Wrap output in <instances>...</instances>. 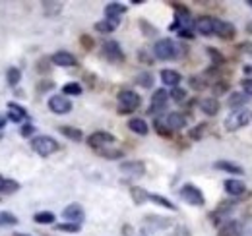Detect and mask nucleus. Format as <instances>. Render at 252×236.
I'll list each match as a JSON object with an SVG mask.
<instances>
[{"mask_svg": "<svg viewBox=\"0 0 252 236\" xmlns=\"http://www.w3.org/2000/svg\"><path fill=\"white\" fill-rule=\"evenodd\" d=\"M59 148H61L59 142L55 138H51V136H37V138L32 140V149L41 157L53 155L55 151H59Z\"/></svg>", "mask_w": 252, "mask_h": 236, "instance_id": "1", "label": "nucleus"}, {"mask_svg": "<svg viewBox=\"0 0 252 236\" xmlns=\"http://www.w3.org/2000/svg\"><path fill=\"white\" fill-rule=\"evenodd\" d=\"M117 101H119V111L121 113H134L140 107V103H142L140 95L136 91H132V89L121 91L119 97H117Z\"/></svg>", "mask_w": 252, "mask_h": 236, "instance_id": "2", "label": "nucleus"}, {"mask_svg": "<svg viewBox=\"0 0 252 236\" xmlns=\"http://www.w3.org/2000/svg\"><path fill=\"white\" fill-rule=\"evenodd\" d=\"M249 122H251V113L247 109H237L225 118V130L227 132H237V130L245 128Z\"/></svg>", "mask_w": 252, "mask_h": 236, "instance_id": "3", "label": "nucleus"}, {"mask_svg": "<svg viewBox=\"0 0 252 236\" xmlns=\"http://www.w3.org/2000/svg\"><path fill=\"white\" fill-rule=\"evenodd\" d=\"M177 53H179V49L173 39H159L154 45V55L158 60H175Z\"/></svg>", "mask_w": 252, "mask_h": 236, "instance_id": "4", "label": "nucleus"}, {"mask_svg": "<svg viewBox=\"0 0 252 236\" xmlns=\"http://www.w3.org/2000/svg\"><path fill=\"white\" fill-rule=\"evenodd\" d=\"M179 196H181V200H183V202H187L189 206L202 207L204 204H206V200H204V194H202V190H200L198 186H194V184H185V186L181 188Z\"/></svg>", "mask_w": 252, "mask_h": 236, "instance_id": "5", "label": "nucleus"}, {"mask_svg": "<svg viewBox=\"0 0 252 236\" xmlns=\"http://www.w3.org/2000/svg\"><path fill=\"white\" fill-rule=\"evenodd\" d=\"M117 140H115V136L111 134V132H105V130H99V132H94L90 138H88V146L94 149H103L107 148L109 144H115Z\"/></svg>", "mask_w": 252, "mask_h": 236, "instance_id": "6", "label": "nucleus"}, {"mask_svg": "<svg viewBox=\"0 0 252 236\" xmlns=\"http://www.w3.org/2000/svg\"><path fill=\"white\" fill-rule=\"evenodd\" d=\"M167 103H169V93L167 89H158L154 95H152V103H150V109L148 113L150 115H159L167 109Z\"/></svg>", "mask_w": 252, "mask_h": 236, "instance_id": "7", "label": "nucleus"}, {"mask_svg": "<svg viewBox=\"0 0 252 236\" xmlns=\"http://www.w3.org/2000/svg\"><path fill=\"white\" fill-rule=\"evenodd\" d=\"M103 55L109 62H123L125 60V53L115 39H109L103 43Z\"/></svg>", "mask_w": 252, "mask_h": 236, "instance_id": "8", "label": "nucleus"}, {"mask_svg": "<svg viewBox=\"0 0 252 236\" xmlns=\"http://www.w3.org/2000/svg\"><path fill=\"white\" fill-rule=\"evenodd\" d=\"M47 105L55 115H68L72 111V101H68L64 95H53Z\"/></svg>", "mask_w": 252, "mask_h": 236, "instance_id": "9", "label": "nucleus"}, {"mask_svg": "<svg viewBox=\"0 0 252 236\" xmlns=\"http://www.w3.org/2000/svg\"><path fill=\"white\" fill-rule=\"evenodd\" d=\"M121 173H125L130 178H140L146 175V165L142 161H126L121 163Z\"/></svg>", "mask_w": 252, "mask_h": 236, "instance_id": "10", "label": "nucleus"}, {"mask_svg": "<svg viewBox=\"0 0 252 236\" xmlns=\"http://www.w3.org/2000/svg\"><path fill=\"white\" fill-rule=\"evenodd\" d=\"M235 33H237V30L233 24L220 20V18H214V35H218L221 39H233Z\"/></svg>", "mask_w": 252, "mask_h": 236, "instance_id": "11", "label": "nucleus"}, {"mask_svg": "<svg viewBox=\"0 0 252 236\" xmlns=\"http://www.w3.org/2000/svg\"><path fill=\"white\" fill-rule=\"evenodd\" d=\"M63 217L68 223H82L84 221V209L80 204H70L63 211Z\"/></svg>", "mask_w": 252, "mask_h": 236, "instance_id": "12", "label": "nucleus"}, {"mask_svg": "<svg viewBox=\"0 0 252 236\" xmlns=\"http://www.w3.org/2000/svg\"><path fill=\"white\" fill-rule=\"evenodd\" d=\"M165 124H167V128L171 132H179V130H183L187 126V118H185V115H181V113H169L165 117Z\"/></svg>", "mask_w": 252, "mask_h": 236, "instance_id": "13", "label": "nucleus"}, {"mask_svg": "<svg viewBox=\"0 0 252 236\" xmlns=\"http://www.w3.org/2000/svg\"><path fill=\"white\" fill-rule=\"evenodd\" d=\"M225 192L229 194V196H243L245 192H247V186H245V182L243 180H237V178H229V180H225Z\"/></svg>", "mask_w": 252, "mask_h": 236, "instance_id": "14", "label": "nucleus"}, {"mask_svg": "<svg viewBox=\"0 0 252 236\" xmlns=\"http://www.w3.org/2000/svg\"><path fill=\"white\" fill-rule=\"evenodd\" d=\"M194 30L200 35H214V18L210 16H202L194 22Z\"/></svg>", "mask_w": 252, "mask_h": 236, "instance_id": "15", "label": "nucleus"}, {"mask_svg": "<svg viewBox=\"0 0 252 236\" xmlns=\"http://www.w3.org/2000/svg\"><path fill=\"white\" fill-rule=\"evenodd\" d=\"M51 62L55 64V66H76V57L74 55H70V53H66V51H59V53H55L53 57H51Z\"/></svg>", "mask_w": 252, "mask_h": 236, "instance_id": "16", "label": "nucleus"}, {"mask_svg": "<svg viewBox=\"0 0 252 236\" xmlns=\"http://www.w3.org/2000/svg\"><path fill=\"white\" fill-rule=\"evenodd\" d=\"M126 8L125 4H121V2H109L107 6H105V18H111V20H121V16L125 14Z\"/></svg>", "mask_w": 252, "mask_h": 236, "instance_id": "17", "label": "nucleus"}, {"mask_svg": "<svg viewBox=\"0 0 252 236\" xmlns=\"http://www.w3.org/2000/svg\"><path fill=\"white\" fill-rule=\"evenodd\" d=\"M181 74L177 70H161V82L163 86H169V88H179L181 84Z\"/></svg>", "mask_w": 252, "mask_h": 236, "instance_id": "18", "label": "nucleus"}, {"mask_svg": "<svg viewBox=\"0 0 252 236\" xmlns=\"http://www.w3.org/2000/svg\"><path fill=\"white\" fill-rule=\"evenodd\" d=\"M200 111L208 117H216L220 113V101H216L214 97H208V99H202L200 101Z\"/></svg>", "mask_w": 252, "mask_h": 236, "instance_id": "19", "label": "nucleus"}, {"mask_svg": "<svg viewBox=\"0 0 252 236\" xmlns=\"http://www.w3.org/2000/svg\"><path fill=\"white\" fill-rule=\"evenodd\" d=\"M8 111H10V120L12 122H22V120H26V118H30V113L22 107V105H18V103H8Z\"/></svg>", "mask_w": 252, "mask_h": 236, "instance_id": "20", "label": "nucleus"}, {"mask_svg": "<svg viewBox=\"0 0 252 236\" xmlns=\"http://www.w3.org/2000/svg\"><path fill=\"white\" fill-rule=\"evenodd\" d=\"M214 167L218 169V171H223V173H229V175H245V169L243 167H239V165H235V163H231V161H218V163H214Z\"/></svg>", "mask_w": 252, "mask_h": 236, "instance_id": "21", "label": "nucleus"}, {"mask_svg": "<svg viewBox=\"0 0 252 236\" xmlns=\"http://www.w3.org/2000/svg\"><path fill=\"white\" fill-rule=\"evenodd\" d=\"M128 128L138 136H146L150 132V126H148V122L144 118H130L128 120Z\"/></svg>", "mask_w": 252, "mask_h": 236, "instance_id": "22", "label": "nucleus"}, {"mask_svg": "<svg viewBox=\"0 0 252 236\" xmlns=\"http://www.w3.org/2000/svg\"><path fill=\"white\" fill-rule=\"evenodd\" d=\"M247 101H249V95H245L243 91H237V93H231L229 95V107L233 109V111H237V109H245V105H247Z\"/></svg>", "mask_w": 252, "mask_h": 236, "instance_id": "23", "label": "nucleus"}, {"mask_svg": "<svg viewBox=\"0 0 252 236\" xmlns=\"http://www.w3.org/2000/svg\"><path fill=\"white\" fill-rule=\"evenodd\" d=\"M218 236H237V231H239V223L237 221H225L218 225Z\"/></svg>", "mask_w": 252, "mask_h": 236, "instance_id": "24", "label": "nucleus"}, {"mask_svg": "<svg viewBox=\"0 0 252 236\" xmlns=\"http://www.w3.org/2000/svg\"><path fill=\"white\" fill-rule=\"evenodd\" d=\"M119 24H121V20L105 18L103 22H97V24H95V30L99 31V33H111V31H115L119 28Z\"/></svg>", "mask_w": 252, "mask_h": 236, "instance_id": "25", "label": "nucleus"}, {"mask_svg": "<svg viewBox=\"0 0 252 236\" xmlns=\"http://www.w3.org/2000/svg\"><path fill=\"white\" fill-rule=\"evenodd\" d=\"M59 132H61L63 136H66L68 140H74V142H82V140H84L82 130H78V128H74V126H61Z\"/></svg>", "mask_w": 252, "mask_h": 236, "instance_id": "26", "label": "nucleus"}, {"mask_svg": "<svg viewBox=\"0 0 252 236\" xmlns=\"http://www.w3.org/2000/svg\"><path fill=\"white\" fill-rule=\"evenodd\" d=\"M33 221H35L37 225H53V223H55V213H51V211L35 213V215H33Z\"/></svg>", "mask_w": 252, "mask_h": 236, "instance_id": "27", "label": "nucleus"}, {"mask_svg": "<svg viewBox=\"0 0 252 236\" xmlns=\"http://www.w3.org/2000/svg\"><path fill=\"white\" fill-rule=\"evenodd\" d=\"M237 236H252V215H247V217L239 223Z\"/></svg>", "mask_w": 252, "mask_h": 236, "instance_id": "28", "label": "nucleus"}, {"mask_svg": "<svg viewBox=\"0 0 252 236\" xmlns=\"http://www.w3.org/2000/svg\"><path fill=\"white\" fill-rule=\"evenodd\" d=\"M148 200H152V202H154V204H158V206H163L165 209L177 211V206H175L171 200H167V198H163V196H159V194H150V196H148Z\"/></svg>", "mask_w": 252, "mask_h": 236, "instance_id": "29", "label": "nucleus"}, {"mask_svg": "<svg viewBox=\"0 0 252 236\" xmlns=\"http://www.w3.org/2000/svg\"><path fill=\"white\" fill-rule=\"evenodd\" d=\"M6 80H8V86L16 88L20 84V80H22V72L18 68H8L6 70Z\"/></svg>", "mask_w": 252, "mask_h": 236, "instance_id": "30", "label": "nucleus"}, {"mask_svg": "<svg viewBox=\"0 0 252 236\" xmlns=\"http://www.w3.org/2000/svg\"><path fill=\"white\" fill-rule=\"evenodd\" d=\"M130 194H132V200H134V204H144V202H148V192L146 190H142V188H138V186H134V188H130Z\"/></svg>", "mask_w": 252, "mask_h": 236, "instance_id": "31", "label": "nucleus"}, {"mask_svg": "<svg viewBox=\"0 0 252 236\" xmlns=\"http://www.w3.org/2000/svg\"><path fill=\"white\" fill-rule=\"evenodd\" d=\"M55 229L61 231V233H70V235H74V233H80V231H82V225H80V223H59V225H55Z\"/></svg>", "mask_w": 252, "mask_h": 236, "instance_id": "32", "label": "nucleus"}, {"mask_svg": "<svg viewBox=\"0 0 252 236\" xmlns=\"http://www.w3.org/2000/svg\"><path fill=\"white\" fill-rule=\"evenodd\" d=\"M136 84L142 86V88L150 89L154 86V76H152L150 72H140V74L136 76Z\"/></svg>", "mask_w": 252, "mask_h": 236, "instance_id": "33", "label": "nucleus"}, {"mask_svg": "<svg viewBox=\"0 0 252 236\" xmlns=\"http://www.w3.org/2000/svg\"><path fill=\"white\" fill-rule=\"evenodd\" d=\"M63 93L68 97H78V95H82V86L76 84V82H70L63 88Z\"/></svg>", "mask_w": 252, "mask_h": 236, "instance_id": "34", "label": "nucleus"}, {"mask_svg": "<svg viewBox=\"0 0 252 236\" xmlns=\"http://www.w3.org/2000/svg\"><path fill=\"white\" fill-rule=\"evenodd\" d=\"M18 225V217L12 213H0V227H12Z\"/></svg>", "mask_w": 252, "mask_h": 236, "instance_id": "35", "label": "nucleus"}, {"mask_svg": "<svg viewBox=\"0 0 252 236\" xmlns=\"http://www.w3.org/2000/svg\"><path fill=\"white\" fill-rule=\"evenodd\" d=\"M99 155H103V157H107V159H121L123 157V151L121 149H99L97 151Z\"/></svg>", "mask_w": 252, "mask_h": 236, "instance_id": "36", "label": "nucleus"}, {"mask_svg": "<svg viewBox=\"0 0 252 236\" xmlns=\"http://www.w3.org/2000/svg\"><path fill=\"white\" fill-rule=\"evenodd\" d=\"M169 97H171L173 101H177V103H183V101L187 99V91L183 88H173L171 93H169Z\"/></svg>", "mask_w": 252, "mask_h": 236, "instance_id": "37", "label": "nucleus"}, {"mask_svg": "<svg viewBox=\"0 0 252 236\" xmlns=\"http://www.w3.org/2000/svg\"><path fill=\"white\" fill-rule=\"evenodd\" d=\"M156 130H158L159 136H171V130L167 128V124H165V120L161 122L159 118H156Z\"/></svg>", "mask_w": 252, "mask_h": 236, "instance_id": "38", "label": "nucleus"}, {"mask_svg": "<svg viewBox=\"0 0 252 236\" xmlns=\"http://www.w3.org/2000/svg\"><path fill=\"white\" fill-rule=\"evenodd\" d=\"M123 236H146L142 231H138V229H134L132 225H125L123 227Z\"/></svg>", "mask_w": 252, "mask_h": 236, "instance_id": "39", "label": "nucleus"}, {"mask_svg": "<svg viewBox=\"0 0 252 236\" xmlns=\"http://www.w3.org/2000/svg\"><path fill=\"white\" fill-rule=\"evenodd\" d=\"M204 130H206V124H200V126L192 128V132H190V138H192V140H200V138L204 136Z\"/></svg>", "mask_w": 252, "mask_h": 236, "instance_id": "40", "label": "nucleus"}, {"mask_svg": "<svg viewBox=\"0 0 252 236\" xmlns=\"http://www.w3.org/2000/svg\"><path fill=\"white\" fill-rule=\"evenodd\" d=\"M33 132H35V126H33V124H26V126L20 128V136H22V138H30Z\"/></svg>", "mask_w": 252, "mask_h": 236, "instance_id": "41", "label": "nucleus"}, {"mask_svg": "<svg viewBox=\"0 0 252 236\" xmlns=\"http://www.w3.org/2000/svg\"><path fill=\"white\" fill-rule=\"evenodd\" d=\"M243 93L245 95H249V97H252V78H249V80H243Z\"/></svg>", "mask_w": 252, "mask_h": 236, "instance_id": "42", "label": "nucleus"}, {"mask_svg": "<svg viewBox=\"0 0 252 236\" xmlns=\"http://www.w3.org/2000/svg\"><path fill=\"white\" fill-rule=\"evenodd\" d=\"M18 188H20V184L8 178V184H6V192L4 194H14V192H18Z\"/></svg>", "mask_w": 252, "mask_h": 236, "instance_id": "43", "label": "nucleus"}, {"mask_svg": "<svg viewBox=\"0 0 252 236\" xmlns=\"http://www.w3.org/2000/svg\"><path fill=\"white\" fill-rule=\"evenodd\" d=\"M208 53H210V57L216 60V62H221V57H220V51H216V49H208Z\"/></svg>", "mask_w": 252, "mask_h": 236, "instance_id": "44", "label": "nucleus"}, {"mask_svg": "<svg viewBox=\"0 0 252 236\" xmlns=\"http://www.w3.org/2000/svg\"><path fill=\"white\" fill-rule=\"evenodd\" d=\"M179 35H181V37H185V39H192V37H194V33L189 31V30H179Z\"/></svg>", "mask_w": 252, "mask_h": 236, "instance_id": "45", "label": "nucleus"}, {"mask_svg": "<svg viewBox=\"0 0 252 236\" xmlns=\"http://www.w3.org/2000/svg\"><path fill=\"white\" fill-rule=\"evenodd\" d=\"M173 236H190V235H189V231H187L185 227H179V229L175 231V235H173Z\"/></svg>", "mask_w": 252, "mask_h": 236, "instance_id": "46", "label": "nucleus"}, {"mask_svg": "<svg viewBox=\"0 0 252 236\" xmlns=\"http://www.w3.org/2000/svg\"><path fill=\"white\" fill-rule=\"evenodd\" d=\"M6 184H8V178L0 177V194H4V192H6Z\"/></svg>", "mask_w": 252, "mask_h": 236, "instance_id": "47", "label": "nucleus"}, {"mask_svg": "<svg viewBox=\"0 0 252 236\" xmlns=\"http://www.w3.org/2000/svg\"><path fill=\"white\" fill-rule=\"evenodd\" d=\"M82 45H86V47H90V49H92V45H94V43H92V39H90V37H82Z\"/></svg>", "mask_w": 252, "mask_h": 236, "instance_id": "48", "label": "nucleus"}, {"mask_svg": "<svg viewBox=\"0 0 252 236\" xmlns=\"http://www.w3.org/2000/svg\"><path fill=\"white\" fill-rule=\"evenodd\" d=\"M53 88V84L51 82H45V84H41V88H39V91H47V89Z\"/></svg>", "mask_w": 252, "mask_h": 236, "instance_id": "49", "label": "nucleus"}, {"mask_svg": "<svg viewBox=\"0 0 252 236\" xmlns=\"http://www.w3.org/2000/svg\"><path fill=\"white\" fill-rule=\"evenodd\" d=\"M243 70H245V72H247V74H252V66H251V64H247V66H245V68H243Z\"/></svg>", "mask_w": 252, "mask_h": 236, "instance_id": "50", "label": "nucleus"}, {"mask_svg": "<svg viewBox=\"0 0 252 236\" xmlns=\"http://www.w3.org/2000/svg\"><path fill=\"white\" fill-rule=\"evenodd\" d=\"M4 122H6V120H4V118H0V128L4 126Z\"/></svg>", "mask_w": 252, "mask_h": 236, "instance_id": "51", "label": "nucleus"}, {"mask_svg": "<svg viewBox=\"0 0 252 236\" xmlns=\"http://www.w3.org/2000/svg\"><path fill=\"white\" fill-rule=\"evenodd\" d=\"M16 236H30V235H20V233H18V235H16Z\"/></svg>", "mask_w": 252, "mask_h": 236, "instance_id": "52", "label": "nucleus"}, {"mask_svg": "<svg viewBox=\"0 0 252 236\" xmlns=\"http://www.w3.org/2000/svg\"><path fill=\"white\" fill-rule=\"evenodd\" d=\"M249 6H252V0H249Z\"/></svg>", "mask_w": 252, "mask_h": 236, "instance_id": "53", "label": "nucleus"}, {"mask_svg": "<svg viewBox=\"0 0 252 236\" xmlns=\"http://www.w3.org/2000/svg\"><path fill=\"white\" fill-rule=\"evenodd\" d=\"M251 120H252V115H251Z\"/></svg>", "mask_w": 252, "mask_h": 236, "instance_id": "54", "label": "nucleus"}]
</instances>
